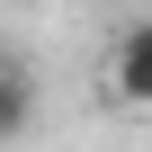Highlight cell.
Instances as JSON below:
<instances>
[{"label": "cell", "mask_w": 152, "mask_h": 152, "mask_svg": "<svg viewBox=\"0 0 152 152\" xmlns=\"http://www.w3.org/2000/svg\"><path fill=\"white\" fill-rule=\"evenodd\" d=\"M36 107H45V90H36V72H27L18 54H0V143H27Z\"/></svg>", "instance_id": "cell-2"}, {"label": "cell", "mask_w": 152, "mask_h": 152, "mask_svg": "<svg viewBox=\"0 0 152 152\" xmlns=\"http://www.w3.org/2000/svg\"><path fill=\"white\" fill-rule=\"evenodd\" d=\"M107 99L116 107H152V18H134V27H116V45H107Z\"/></svg>", "instance_id": "cell-1"}]
</instances>
